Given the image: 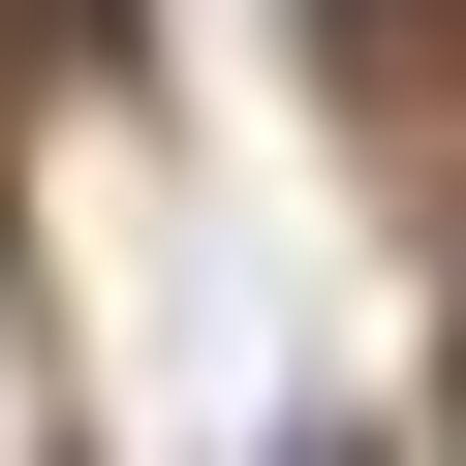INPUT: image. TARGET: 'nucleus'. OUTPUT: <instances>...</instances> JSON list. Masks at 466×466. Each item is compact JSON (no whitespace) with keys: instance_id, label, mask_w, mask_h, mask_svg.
Instances as JSON below:
<instances>
[{"instance_id":"nucleus-1","label":"nucleus","mask_w":466,"mask_h":466,"mask_svg":"<svg viewBox=\"0 0 466 466\" xmlns=\"http://www.w3.org/2000/svg\"><path fill=\"white\" fill-rule=\"evenodd\" d=\"M280 466H342V435H280Z\"/></svg>"}]
</instances>
